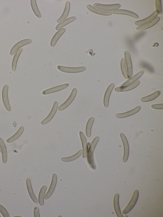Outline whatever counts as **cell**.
Returning a JSON list of instances; mask_svg holds the SVG:
<instances>
[{"instance_id":"obj_1","label":"cell","mask_w":163,"mask_h":217,"mask_svg":"<svg viewBox=\"0 0 163 217\" xmlns=\"http://www.w3.org/2000/svg\"><path fill=\"white\" fill-rule=\"evenodd\" d=\"M139 196V192L138 190H135L131 200L123 210L122 213L123 214L128 213L133 209L137 201Z\"/></svg>"},{"instance_id":"obj_2","label":"cell","mask_w":163,"mask_h":217,"mask_svg":"<svg viewBox=\"0 0 163 217\" xmlns=\"http://www.w3.org/2000/svg\"><path fill=\"white\" fill-rule=\"evenodd\" d=\"M99 140V137H96L92 142L87 153V160L89 165H91L93 162V153L96 146Z\"/></svg>"},{"instance_id":"obj_3","label":"cell","mask_w":163,"mask_h":217,"mask_svg":"<svg viewBox=\"0 0 163 217\" xmlns=\"http://www.w3.org/2000/svg\"><path fill=\"white\" fill-rule=\"evenodd\" d=\"M95 8L103 11H110L116 10L121 7L120 4L106 5L95 3L94 5Z\"/></svg>"},{"instance_id":"obj_4","label":"cell","mask_w":163,"mask_h":217,"mask_svg":"<svg viewBox=\"0 0 163 217\" xmlns=\"http://www.w3.org/2000/svg\"><path fill=\"white\" fill-rule=\"evenodd\" d=\"M57 69L59 71L65 73H77L83 72L85 70L86 68L84 66L79 67L71 68L58 66Z\"/></svg>"},{"instance_id":"obj_5","label":"cell","mask_w":163,"mask_h":217,"mask_svg":"<svg viewBox=\"0 0 163 217\" xmlns=\"http://www.w3.org/2000/svg\"><path fill=\"white\" fill-rule=\"evenodd\" d=\"M125 63L127 66V71L129 78H131L133 75V66L131 58L129 52L126 51L124 53Z\"/></svg>"},{"instance_id":"obj_6","label":"cell","mask_w":163,"mask_h":217,"mask_svg":"<svg viewBox=\"0 0 163 217\" xmlns=\"http://www.w3.org/2000/svg\"><path fill=\"white\" fill-rule=\"evenodd\" d=\"M120 135L123 144L124 149L123 161L124 162H126L128 159L129 155V149L128 143L126 137L123 134L121 133Z\"/></svg>"},{"instance_id":"obj_7","label":"cell","mask_w":163,"mask_h":217,"mask_svg":"<svg viewBox=\"0 0 163 217\" xmlns=\"http://www.w3.org/2000/svg\"><path fill=\"white\" fill-rule=\"evenodd\" d=\"M8 86L6 84L3 87L2 91V98L3 102L5 108L8 112L11 111V109L10 106L8 96Z\"/></svg>"},{"instance_id":"obj_8","label":"cell","mask_w":163,"mask_h":217,"mask_svg":"<svg viewBox=\"0 0 163 217\" xmlns=\"http://www.w3.org/2000/svg\"><path fill=\"white\" fill-rule=\"evenodd\" d=\"M158 14V11L156 10L147 18L142 20L135 21L134 24L137 26H141L145 25L155 19Z\"/></svg>"},{"instance_id":"obj_9","label":"cell","mask_w":163,"mask_h":217,"mask_svg":"<svg viewBox=\"0 0 163 217\" xmlns=\"http://www.w3.org/2000/svg\"><path fill=\"white\" fill-rule=\"evenodd\" d=\"M77 93V89L75 88H73L70 95L69 96L68 99L64 103L58 107V110L59 111L63 110L70 104L74 99Z\"/></svg>"},{"instance_id":"obj_10","label":"cell","mask_w":163,"mask_h":217,"mask_svg":"<svg viewBox=\"0 0 163 217\" xmlns=\"http://www.w3.org/2000/svg\"><path fill=\"white\" fill-rule=\"evenodd\" d=\"M32 42V40L30 39H26L20 41L13 47L10 51V55H13L20 48L30 44Z\"/></svg>"},{"instance_id":"obj_11","label":"cell","mask_w":163,"mask_h":217,"mask_svg":"<svg viewBox=\"0 0 163 217\" xmlns=\"http://www.w3.org/2000/svg\"><path fill=\"white\" fill-rule=\"evenodd\" d=\"M69 85V84L68 83L61 85L50 89H46L43 91L42 93L44 95H46L55 93L67 88Z\"/></svg>"},{"instance_id":"obj_12","label":"cell","mask_w":163,"mask_h":217,"mask_svg":"<svg viewBox=\"0 0 163 217\" xmlns=\"http://www.w3.org/2000/svg\"><path fill=\"white\" fill-rule=\"evenodd\" d=\"M58 103L55 101L54 103L52 109L48 116L41 122V124L44 125L49 122L55 115L57 109Z\"/></svg>"},{"instance_id":"obj_13","label":"cell","mask_w":163,"mask_h":217,"mask_svg":"<svg viewBox=\"0 0 163 217\" xmlns=\"http://www.w3.org/2000/svg\"><path fill=\"white\" fill-rule=\"evenodd\" d=\"M57 181V177L55 173H54L52 176V180L50 188L48 192L46 194L45 199V200L49 199L52 194L56 186Z\"/></svg>"},{"instance_id":"obj_14","label":"cell","mask_w":163,"mask_h":217,"mask_svg":"<svg viewBox=\"0 0 163 217\" xmlns=\"http://www.w3.org/2000/svg\"><path fill=\"white\" fill-rule=\"evenodd\" d=\"M139 83H140V82L138 80L130 85L116 87L115 88V91L116 92L120 93L129 91L136 87L139 84Z\"/></svg>"},{"instance_id":"obj_15","label":"cell","mask_w":163,"mask_h":217,"mask_svg":"<svg viewBox=\"0 0 163 217\" xmlns=\"http://www.w3.org/2000/svg\"><path fill=\"white\" fill-rule=\"evenodd\" d=\"M119 194L116 193L114 195L113 200L114 209L116 214L118 217H123V216L121 212L119 204Z\"/></svg>"},{"instance_id":"obj_16","label":"cell","mask_w":163,"mask_h":217,"mask_svg":"<svg viewBox=\"0 0 163 217\" xmlns=\"http://www.w3.org/2000/svg\"><path fill=\"white\" fill-rule=\"evenodd\" d=\"M141 109V107L139 106L133 109L128 112L116 114V117L120 119L127 118L136 114Z\"/></svg>"},{"instance_id":"obj_17","label":"cell","mask_w":163,"mask_h":217,"mask_svg":"<svg viewBox=\"0 0 163 217\" xmlns=\"http://www.w3.org/2000/svg\"><path fill=\"white\" fill-rule=\"evenodd\" d=\"M114 86V83H111L109 85L106 92L104 98V105L106 108H107L108 106L110 96Z\"/></svg>"},{"instance_id":"obj_18","label":"cell","mask_w":163,"mask_h":217,"mask_svg":"<svg viewBox=\"0 0 163 217\" xmlns=\"http://www.w3.org/2000/svg\"><path fill=\"white\" fill-rule=\"evenodd\" d=\"M79 135L82 142L83 149V158H85L86 156L88 151V146L86 139L85 136L82 131L79 132Z\"/></svg>"},{"instance_id":"obj_19","label":"cell","mask_w":163,"mask_h":217,"mask_svg":"<svg viewBox=\"0 0 163 217\" xmlns=\"http://www.w3.org/2000/svg\"><path fill=\"white\" fill-rule=\"evenodd\" d=\"M26 184L28 191L31 198L35 203L38 204V201L33 192L30 179L28 178L27 179Z\"/></svg>"},{"instance_id":"obj_20","label":"cell","mask_w":163,"mask_h":217,"mask_svg":"<svg viewBox=\"0 0 163 217\" xmlns=\"http://www.w3.org/2000/svg\"><path fill=\"white\" fill-rule=\"evenodd\" d=\"M160 20V17H156L153 20L150 22L145 25L137 27L136 28V30L137 31H140L148 29L155 25Z\"/></svg>"},{"instance_id":"obj_21","label":"cell","mask_w":163,"mask_h":217,"mask_svg":"<svg viewBox=\"0 0 163 217\" xmlns=\"http://www.w3.org/2000/svg\"><path fill=\"white\" fill-rule=\"evenodd\" d=\"M144 73V71L143 70L139 71L132 77L130 79L124 83L122 85V86H126L133 83L140 78L142 76Z\"/></svg>"},{"instance_id":"obj_22","label":"cell","mask_w":163,"mask_h":217,"mask_svg":"<svg viewBox=\"0 0 163 217\" xmlns=\"http://www.w3.org/2000/svg\"><path fill=\"white\" fill-rule=\"evenodd\" d=\"M113 14H122L129 16L136 19L139 18L138 16L136 13L130 11L124 10H118L112 12Z\"/></svg>"},{"instance_id":"obj_23","label":"cell","mask_w":163,"mask_h":217,"mask_svg":"<svg viewBox=\"0 0 163 217\" xmlns=\"http://www.w3.org/2000/svg\"><path fill=\"white\" fill-rule=\"evenodd\" d=\"M0 147L2 151L3 162L4 164H5L8 159L7 150L5 144L1 138H0Z\"/></svg>"},{"instance_id":"obj_24","label":"cell","mask_w":163,"mask_h":217,"mask_svg":"<svg viewBox=\"0 0 163 217\" xmlns=\"http://www.w3.org/2000/svg\"><path fill=\"white\" fill-rule=\"evenodd\" d=\"M70 8V3L69 1H67L66 2L64 10L62 15L57 20V23H60L62 22L66 18L69 13Z\"/></svg>"},{"instance_id":"obj_25","label":"cell","mask_w":163,"mask_h":217,"mask_svg":"<svg viewBox=\"0 0 163 217\" xmlns=\"http://www.w3.org/2000/svg\"><path fill=\"white\" fill-rule=\"evenodd\" d=\"M87 8L91 12L99 15L104 16H109L112 14V12H111L101 10L97 9L89 5L87 6Z\"/></svg>"},{"instance_id":"obj_26","label":"cell","mask_w":163,"mask_h":217,"mask_svg":"<svg viewBox=\"0 0 163 217\" xmlns=\"http://www.w3.org/2000/svg\"><path fill=\"white\" fill-rule=\"evenodd\" d=\"M65 30V29L63 28L59 30L56 33L51 41V46L52 47H53L55 46L58 39L64 33Z\"/></svg>"},{"instance_id":"obj_27","label":"cell","mask_w":163,"mask_h":217,"mask_svg":"<svg viewBox=\"0 0 163 217\" xmlns=\"http://www.w3.org/2000/svg\"><path fill=\"white\" fill-rule=\"evenodd\" d=\"M160 91H156L148 96L142 98L141 99V101L143 102L152 101L157 98L160 95Z\"/></svg>"},{"instance_id":"obj_28","label":"cell","mask_w":163,"mask_h":217,"mask_svg":"<svg viewBox=\"0 0 163 217\" xmlns=\"http://www.w3.org/2000/svg\"><path fill=\"white\" fill-rule=\"evenodd\" d=\"M24 127L21 126L15 134L7 140V142L8 143H10L16 140L21 135L23 131H24Z\"/></svg>"},{"instance_id":"obj_29","label":"cell","mask_w":163,"mask_h":217,"mask_svg":"<svg viewBox=\"0 0 163 217\" xmlns=\"http://www.w3.org/2000/svg\"><path fill=\"white\" fill-rule=\"evenodd\" d=\"M76 19V17L74 16L69 18L65 19L57 25L56 28V30H59L67 25L73 22V21Z\"/></svg>"},{"instance_id":"obj_30","label":"cell","mask_w":163,"mask_h":217,"mask_svg":"<svg viewBox=\"0 0 163 217\" xmlns=\"http://www.w3.org/2000/svg\"><path fill=\"white\" fill-rule=\"evenodd\" d=\"M83 152V150H80L78 153L72 156L62 158V160L63 161L65 162H68L74 161L79 157L82 154Z\"/></svg>"},{"instance_id":"obj_31","label":"cell","mask_w":163,"mask_h":217,"mask_svg":"<svg viewBox=\"0 0 163 217\" xmlns=\"http://www.w3.org/2000/svg\"><path fill=\"white\" fill-rule=\"evenodd\" d=\"M95 121L94 117H91L88 120L86 127V134L87 137H90L91 136V129L93 123Z\"/></svg>"},{"instance_id":"obj_32","label":"cell","mask_w":163,"mask_h":217,"mask_svg":"<svg viewBox=\"0 0 163 217\" xmlns=\"http://www.w3.org/2000/svg\"><path fill=\"white\" fill-rule=\"evenodd\" d=\"M47 187L43 186L41 188L39 195V202L40 205L43 206L44 204V198L45 193Z\"/></svg>"},{"instance_id":"obj_33","label":"cell","mask_w":163,"mask_h":217,"mask_svg":"<svg viewBox=\"0 0 163 217\" xmlns=\"http://www.w3.org/2000/svg\"><path fill=\"white\" fill-rule=\"evenodd\" d=\"M22 50L23 49L22 48L19 49L17 51L14 56L12 63V69L14 71H16L18 60Z\"/></svg>"},{"instance_id":"obj_34","label":"cell","mask_w":163,"mask_h":217,"mask_svg":"<svg viewBox=\"0 0 163 217\" xmlns=\"http://www.w3.org/2000/svg\"><path fill=\"white\" fill-rule=\"evenodd\" d=\"M121 67L122 73L123 76L127 79L129 78L128 76L127 69L126 66V63L125 59L123 58L122 59L121 62Z\"/></svg>"},{"instance_id":"obj_35","label":"cell","mask_w":163,"mask_h":217,"mask_svg":"<svg viewBox=\"0 0 163 217\" xmlns=\"http://www.w3.org/2000/svg\"><path fill=\"white\" fill-rule=\"evenodd\" d=\"M31 6L32 10L35 15L38 18H41V15L38 8L35 0H31Z\"/></svg>"},{"instance_id":"obj_36","label":"cell","mask_w":163,"mask_h":217,"mask_svg":"<svg viewBox=\"0 0 163 217\" xmlns=\"http://www.w3.org/2000/svg\"><path fill=\"white\" fill-rule=\"evenodd\" d=\"M0 212L4 217H10L9 213L6 209L0 204Z\"/></svg>"},{"instance_id":"obj_37","label":"cell","mask_w":163,"mask_h":217,"mask_svg":"<svg viewBox=\"0 0 163 217\" xmlns=\"http://www.w3.org/2000/svg\"><path fill=\"white\" fill-rule=\"evenodd\" d=\"M155 4L156 10L158 11L159 14H161L162 13V10L160 0H156L155 1Z\"/></svg>"},{"instance_id":"obj_38","label":"cell","mask_w":163,"mask_h":217,"mask_svg":"<svg viewBox=\"0 0 163 217\" xmlns=\"http://www.w3.org/2000/svg\"><path fill=\"white\" fill-rule=\"evenodd\" d=\"M151 107L154 109L162 110L163 109V104H153L151 105Z\"/></svg>"},{"instance_id":"obj_39","label":"cell","mask_w":163,"mask_h":217,"mask_svg":"<svg viewBox=\"0 0 163 217\" xmlns=\"http://www.w3.org/2000/svg\"><path fill=\"white\" fill-rule=\"evenodd\" d=\"M34 215L35 217H40L39 214V209L38 207H36L34 210Z\"/></svg>"},{"instance_id":"obj_40","label":"cell","mask_w":163,"mask_h":217,"mask_svg":"<svg viewBox=\"0 0 163 217\" xmlns=\"http://www.w3.org/2000/svg\"><path fill=\"white\" fill-rule=\"evenodd\" d=\"M1 150H0V153H1Z\"/></svg>"},{"instance_id":"obj_41","label":"cell","mask_w":163,"mask_h":217,"mask_svg":"<svg viewBox=\"0 0 163 217\" xmlns=\"http://www.w3.org/2000/svg\"><path fill=\"white\" fill-rule=\"evenodd\" d=\"M60 216L61 217V216H59V217H60Z\"/></svg>"},{"instance_id":"obj_42","label":"cell","mask_w":163,"mask_h":217,"mask_svg":"<svg viewBox=\"0 0 163 217\" xmlns=\"http://www.w3.org/2000/svg\"><path fill=\"white\" fill-rule=\"evenodd\" d=\"M0 44H1V43H0Z\"/></svg>"}]
</instances>
